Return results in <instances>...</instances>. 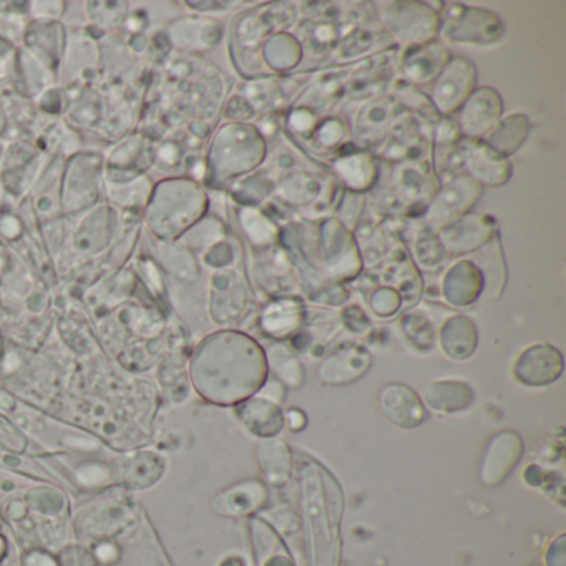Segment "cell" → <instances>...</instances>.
I'll use <instances>...</instances> for the list:
<instances>
[{
    "mask_svg": "<svg viewBox=\"0 0 566 566\" xmlns=\"http://www.w3.org/2000/svg\"><path fill=\"white\" fill-rule=\"evenodd\" d=\"M238 220L254 248H273L280 238V227L261 208H240Z\"/></svg>",
    "mask_w": 566,
    "mask_h": 566,
    "instance_id": "30",
    "label": "cell"
},
{
    "mask_svg": "<svg viewBox=\"0 0 566 566\" xmlns=\"http://www.w3.org/2000/svg\"><path fill=\"white\" fill-rule=\"evenodd\" d=\"M479 72L467 57H452L432 82L429 102L439 117L449 118L459 112L476 88Z\"/></svg>",
    "mask_w": 566,
    "mask_h": 566,
    "instance_id": "9",
    "label": "cell"
},
{
    "mask_svg": "<svg viewBox=\"0 0 566 566\" xmlns=\"http://www.w3.org/2000/svg\"><path fill=\"white\" fill-rule=\"evenodd\" d=\"M373 366L369 350L359 344L346 343L331 350L317 366V379L324 386L339 387L356 382Z\"/></svg>",
    "mask_w": 566,
    "mask_h": 566,
    "instance_id": "16",
    "label": "cell"
},
{
    "mask_svg": "<svg viewBox=\"0 0 566 566\" xmlns=\"http://www.w3.org/2000/svg\"><path fill=\"white\" fill-rule=\"evenodd\" d=\"M530 128L532 122L525 114L503 115L482 142L496 154L510 158L525 145Z\"/></svg>",
    "mask_w": 566,
    "mask_h": 566,
    "instance_id": "27",
    "label": "cell"
},
{
    "mask_svg": "<svg viewBox=\"0 0 566 566\" xmlns=\"http://www.w3.org/2000/svg\"><path fill=\"white\" fill-rule=\"evenodd\" d=\"M420 400H422L423 407L432 412L440 413V416H453V413L463 412L472 407L475 392H473L472 386L463 380H432L422 387Z\"/></svg>",
    "mask_w": 566,
    "mask_h": 566,
    "instance_id": "21",
    "label": "cell"
},
{
    "mask_svg": "<svg viewBox=\"0 0 566 566\" xmlns=\"http://www.w3.org/2000/svg\"><path fill=\"white\" fill-rule=\"evenodd\" d=\"M400 331L417 350L429 353L436 346V327L422 314H406L400 319Z\"/></svg>",
    "mask_w": 566,
    "mask_h": 566,
    "instance_id": "33",
    "label": "cell"
},
{
    "mask_svg": "<svg viewBox=\"0 0 566 566\" xmlns=\"http://www.w3.org/2000/svg\"><path fill=\"white\" fill-rule=\"evenodd\" d=\"M485 276L472 260H460L442 277V296L452 307H469L482 296Z\"/></svg>",
    "mask_w": 566,
    "mask_h": 566,
    "instance_id": "19",
    "label": "cell"
},
{
    "mask_svg": "<svg viewBox=\"0 0 566 566\" xmlns=\"http://www.w3.org/2000/svg\"><path fill=\"white\" fill-rule=\"evenodd\" d=\"M439 343L449 359L465 360L473 356L479 346V331L470 317L455 314L443 321Z\"/></svg>",
    "mask_w": 566,
    "mask_h": 566,
    "instance_id": "23",
    "label": "cell"
},
{
    "mask_svg": "<svg viewBox=\"0 0 566 566\" xmlns=\"http://www.w3.org/2000/svg\"><path fill=\"white\" fill-rule=\"evenodd\" d=\"M276 165L280 170H291L294 167V160L290 154H281L277 157Z\"/></svg>",
    "mask_w": 566,
    "mask_h": 566,
    "instance_id": "42",
    "label": "cell"
},
{
    "mask_svg": "<svg viewBox=\"0 0 566 566\" xmlns=\"http://www.w3.org/2000/svg\"><path fill=\"white\" fill-rule=\"evenodd\" d=\"M483 188L467 175H453L440 184L439 190L423 211L426 227L432 231L442 230L447 224L470 213L482 198Z\"/></svg>",
    "mask_w": 566,
    "mask_h": 566,
    "instance_id": "8",
    "label": "cell"
},
{
    "mask_svg": "<svg viewBox=\"0 0 566 566\" xmlns=\"http://www.w3.org/2000/svg\"><path fill=\"white\" fill-rule=\"evenodd\" d=\"M260 55L268 74L283 75L300 67L304 51L296 35L291 32H280L264 42Z\"/></svg>",
    "mask_w": 566,
    "mask_h": 566,
    "instance_id": "26",
    "label": "cell"
},
{
    "mask_svg": "<svg viewBox=\"0 0 566 566\" xmlns=\"http://www.w3.org/2000/svg\"><path fill=\"white\" fill-rule=\"evenodd\" d=\"M274 187H276V181L268 177V174L254 171V175L240 181L237 188L238 193L244 195L241 198L244 207H258V205L263 203L266 198L274 193Z\"/></svg>",
    "mask_w": 566,
    "mask_h": 566,
    "instance_id": "36",
    "label": "cell"
},
{
    "mask_svg": "<svg viewBox=\"0 0 566 566\" xmlns=\"http://www.w3.org/2000/svg\"><path fill=\"white\" fill-rule=\"evenodd\" d=\"M523 440L515 430H500L486 440L480 459V482L496 486L505 482L523 457Z\"/></svg>",
    "mask_w": 566,
    "mask_h": 566,
    "instance_id": "12",
    "label": "cell"
},
{
    "mask_svg": "<svg viewBox=\"0 0 566 566\" xmlns=\"http://www.w3.org/2000/svg\"><path fill=\"white\" fill-rule=\"evenodd\" d=\"M268 157V142L251 124L224 125L214 138L211 164L221 180L253 174Z\"/></svg>",
    "mask_w": 566,
    "mask_h": 566,
    "instance_id": "2",
    "label": "cell"
},
{
    "mask_svg": "<svg viewBox=\"0 0 566 566\" xmlns=\"http://www.w3.org/2000/svg\"><path fill=\"white\" fill-rule=\"evenodd\" d=\"M344 326L350 331V333L360 334L364 331L369 329V319L360 307L350 306L347 307L343 313Z\"/></svg>",
    "mask_w": 566,
    "mask_h": 566,
    "instance_id": "40",
    "label": "cell"
},
{
    "mask_svg": "<svg viewBox=\"0 0 566 566\" xmlns=\"http://www.w3.org/2000/svg\"><path fill=\"white\" fill-rule=\"evenodd\" d=\"M238 419L253 436L273 439L284 429V413L274 400L268 397H250L238 406Z\"/></svg>",
    "mask_w": 566,
    "mask_h": 566,
    "instance_id": "22",
    "label": "cell"
},
{
    "mask_svg": "<svg viewBox=\"0 0 566 566\" xmlns=\"http://www.w3.org/2000/svg\"><path fill=\"white\" fill-rule=\"evenodd\" d=\"M380 413L400 429H416L427 420V409L419 394L406 384L390 382L377 394Z\"/></svg>",
    "mask_w": 566,
    "mask_h": 566,
    "instance_id": "18",
    "label": "cell"
},
{
    "mask_svg": "<svg viewBox=\"0 0 566 566\" xmlns=\"http://www.w3.org/2000/svg\"><path fill=\"white\" fill-rule=\"evenodd\" d=\"M297 9L291 2H271V4L258 6L251 9L247 14L241 15L233 28V38L237 39L238 49L241 54L250 55L260 67L261 48L268 39L280 32H290L291 28H296ZM264 69V67H263ZM264 74H268L264 69Z\"/></svg>",
    "mask_w": 566,
    "mask_h": 566,
    "instance_id": "6",
    "label": "cell"
},
{
    "mask_svg": "<svg viewBox=\"0 0 566 566\" xmlns=\"http://www.w3.org/2000/svg\"><path fill=\"white\" fill-rule=\"evenodd\" d=\"M256 460L268 482L281 486L291 476L290 447L280 439H261L256 447Z\"/></svg>",
    "mask_w": 566,
    "mask_h": 566,
    "instance_id": "28",
    "label": "cell"
},
{
    "mask_svg": "<svg viewBox=\"0 0 566 566\" xmlns=\"http://www.w3.org/2000/svg\"><path fill=\"white\" fill-rule=\"evenodd\" d=\"M284 422H287L290 429L296 432V430H303L304 426H306V416L300 409H290L286 416H284Z\"/></svg>",
    "mask_w": 566,
    "mask_h": 566,
    "instance_id": "41",
    "label": "cell"
},
{
    "mask_svg": "<svg viewBox=\"0 0 566 566\" xmlns=\"http://www.w3.org/2000/svg\"><path fill=\"white\" fill-rule=\"evenodd\" d=\"M439 19V38L449 44L490 48L505 38L502 18L489 9L469 8L459 2H443Z\"/></svg>",
    "mask_w": 566,
    "mask_h": 566,
    "instance_id": "3",
    "label": "cell"
},
{
    "mask_svg": "<svg viewBox=\"0 0 566 566\" xmlns=\"http://www.w3.org/2000/svg\"><path fill=\"white\" fill-rule=\"evenodd\" d=\"M303 319L304 310L301 301L283 297L264 307L260 316V327L268 337L284 339L300 329Z\"/></svg>",
    "mask_w": 566,
    "mask_h": 566,
    "instance_id": "25",
    "label": "cell"
},
{
    "mask_svg": "<svg viewBox=\"0 0 566 566\" xmlns=\"http://www.w3.org/2000/svg\"><path fill=\"white\" fill-rule=\"evenodd\" d=\"M287 127L291 132L304 137H311L316 125L319 124L316 112L310 111L306 107H296L287 115Z\"/></svg>",
    "mask_w": 566,
    "mask_h": 566,
    "instance_id": "39",
    "label": "cell"
},
{
    "mask_svg": "<svg viewBox=\"0 0 566 566\" xmlns=\"http://www.w3.org/2000/svg\"><path fill=\"white\" fill-rule=\"evenodd\" d=\"M324 187L319 178L311 171L297 170L284 175L274 187V197L286 207H313L323 197Z\"/></svg>",
    "mask_w": 566,
    "mask_h": 566,
    "instance_id": "24",
    "label": "cell"
},
{
    "mask_svg": "<svg viewBox=\"0 0 566 566\" xmlns=\"http://www.w3.org/2000/svg\"><path fill=\"white\" fill-rule=\"evenodd\" d=\"M350 138V128L346 122L337 117H327L321 120L311 134V140L323 150H337L340 145Z\"/></svg>",
    "mask_w": 566,
    "mask_h": 566,
    "instance_id": "35",
    "label": "cell"
},
{
    "mask_svg": "<svg viewBox=\"0 0 566 566\" xmlns=\"http://www.w3.org/2000/svg\"><path fill=\"white\" fill-rule=\"evenodd\" d=\"M496 230L495 218L470 211L436 233L446 256H463L486 247L496 237Z\"/></svg>",
    "mask_w": 566,
    "mask_h": 566,
    "instance_id": "10",
    "label": "cell"
},
{
    "mask_svg": "<svg viewBox=\"0 0 566 566\" xmlns=\"http://www.w3.org/2000/svg\"><path fill=\"white\" fill-rule=\"evenodd\" d=\"M432 140L440 148L455 147L457 144H460L463 138L460 135L455 118H437L436 128L432 130Z\"/></svg>",
    "mask_w": 566,
    "mask_h": 566,
    "instance_id": "38",
    "label": "cell"
},
{
    "mask_svg": "<svg viewBox=\"0 0 566 566\" xmlns=\"http://www.w3.org/2000/svg\"><path fill=\"white\" fill-rule=\"evenodd\" d=\"M266 350L253 337L223 331L205 340L193 363L201 396L214 403H241L268 382Z\"/></svg>",
    "mask_w": 566,
    "mask_h": 566,
    "instance_id": "1",
    "label": "cell"
},
{
    "mask_svg": "<svg viewBox=\"0 0 566 566\" xmlns=\"http://www.w3.org/2000/svg\"><path fill=\"white\" fill-rule=\"evenodd\" d=\"M380 29L403 49L439 41V12L429 2L394 0L379 9Z\"/></svg>",
    "mask_w": 566,
    "mask_h": 566,
    "instance_id": "4",
    "label": "cell"
},
{
    "mask_svg": "<svg viewBox=\"0 0 566 566\" xmlns=\"http://www.w3.org/2000/svg\"><path fill=\"white\" fill-rule=\"evenodd\" d=\"M413 256L422 270L432 271L443 263L446 253L440 247L436 231L430 228H422L413 240Z\"/></svg>",
    "mask_w": 566,
    "mask_h": 566,
    "instance_id": "34",
    "label": "cell"
},
{
    "mask_svg": "<svg viewBox=\"0 0 566 566\" xmlns=\"http://www.w3.org/2000/svg\"><path fill=\"white\" fill-rule=\"evenodd\" d=\"M449 168H460L462 175L475 180L480 187L499 188L509 184L513 175L510 158L493 151L482 140H462L449 148Z\"/></svg>",
    "mask_w": 566,
    "mask_h": 566,
    "instance_id": "7",
    "label": "cell"
},
{
    "mask_svg": "<svg viewBox=\"0 0 566 566\" xmlns=\"http://www.w3.org/2000/svg\"><path fill=\"white\" fill-rule=\"evenodd\" d=\"M370 310L379 317H390L399 311L402 297L392 287H380L370 296Z\"/></svg>",
    "mask_w": 566,
    "mask_h": 566,
    "instance_id": "37",
    "label": "cell"
},
{
    "mask_svg": "<svg viewBox=\"0 0 566 566\" xmlns=\"http://www.w3.org/2000/svg\"><path fill=\"white\" fill-rule=\"evenodd\" d=\"M268 499V490L260 480H244L224 490L218 496L220 512L228 515H244L260 509Z\"/></svg>",
    "mask_w": 566,
    "mask_h": 566,
    "instance_id": "29",
    "label": "cell"
},
{
    "mask_svg": "<svg viewBox=\"0 0 566 566\" xmlns=\"http://www.w3.org/2000/svg\"><path fill=\"white\" fill-rule=\"evenodd\" d=\"M563 367V354L555 346L533 344L516 356L512 374L522 386L545 387L559 379Z\"/></svg>",
    "mask_w": 566,
    "mask_h": 566,
    "instance_id": "14",
    "label": "cell"
},
{
    "mask_svg": "<svg viewBox=\"0 0 566 566\" xmlns=\"http://www.w3.org/2000/svg\"><path fill=\"white\" fill-rule=\"evenodd\" d=\"M268 370L276 376L280 384L290 389H300L304 382V367L296 354L286 344H274L266 353Z\"/></svg>",
    "mask_w": 566,
    "mask_h": 566,
    "instance_id": "31",
    "label": "cell"
},
{
    "mask_svg": "<svg viewBox=\"0 0 566 566\" xmlns=\"http://www.w3.org/2000/svg\"><path fill=\"white\" fill-rule=\"evenodd\" d=\"M386 38L382 29L356 28L334 51L333 59L337 64H349L363 57L369 49L376 48L380 39Z\"/></svg>",
    "mask_w": 566,
    "mask_h": 566,
    "instance_id": "32",
    "label": "cell"
},
{
    "mask_svg": "<svg viewBox=\"0 0 566 566\" xmlns=\"http://www.w3.org/2000/svg\"><path fill=\"white\" fill-rule=\"evenodd\" d=\"M314 254L317 271L333 281L353 280L363 270L356 238L339 218H326L317 224Z\"/></svg>",
    "mask_w": 566,
    "mask_h": 566,
    "instance_id": "5",
    "label": "cell"
},
{
    "mask_svg": "<svg viewBox=\"0 0 566 566\" xmlns=\"http://www.w3.org/2000/svg\"><path fill=\"white\" fill-rule=\"evenodd\" d=\"M503 98L493 87H476L453 118L463 140H483L503 117Z\"/></svg>",
    "mask_w": 566,
    "mask_h": 566,
    "instance_id": "11",
    "label": "cell"
},
{
    "mask_svg": "<svg viewBox=\"0 0 566 566\" xmlns=\"http://www.w3.org/2000/svg\"><path fill=\"white\" fill-rule=\"evenodd\" d=\"M450 59L452 54L440 41L403 49L399 57L400 78L410 87H430Z\"/></svg>",
    "mask_w": 566,
    "mask_h": 566,
    "instance_id": "15",
    "label": "cell"
},
{
    "mask_svg": "<svg viewBox=\"0 0 566 566\" xmlns=\"http://www.w3.org/2000/svg\"><path fill=\"white\" fill-rule=\"evenodd\" d=\"M399 115L400 105L394 95L370 98L356 112V117L349 127L350 137L359 144L360 150L366 147H376V145L380 147Z\"/></svg>",
    "mask_w": 566,
    "mask_h": 566,
    "instance_id": "13",
    "label": "cell"
},
{
    "mask_svg": "<svg viewBox=\"0 0 566 566\" xmlns=\"http://www.w3.org/2000/svg\"><path fill=\"white\" fill-rule=\"evenodd\" d=\"M439 187V178L427 161H402L394 167V195L410 207H422L426 211Z\"/></svg>",
    "mask_w": 566,
    "mask_h": 566,
    "instance_id": "17",
    "label": "cell"
},
{
    "mask_svg": "<svg viewBox=\"0 0 566 566\" xmlns=\"http://www.w3.org/2000/svg\"><path fill=\"white\" fill-rule=\"evenodd\" d=\"M331 168L340 185L354 195H363L373 190L380 175L376 155L360 150V148L337 155Z\"/></svg>",
    "mask_w": 566,
    "mask_h": 566,
    "instance_id": "20",
    "label": "cell"
}]
</instances>
